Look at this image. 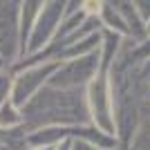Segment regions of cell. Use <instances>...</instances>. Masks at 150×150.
I'll return each mask as SVG.
<instances>
[{
    "label": "cell",
    "mask_w": 150,
    "mask_h": 150,
    "mask_svg": "<svg viewBox=\"0 0 150 150\" xmlns=\"http://www.w3.org/2000/svg\"><path fill=\"white\" fill-rule=\"evenodd\" d=\"M146 31H148V34H150V20H148V25H146Z\"/></svg>",
    "instance_id": "cell-1"
}]
</instances>
